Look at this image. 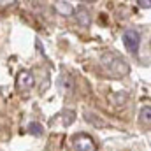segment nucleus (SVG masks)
<instances>
[{"label":"nucleus","instance_id":"f257e3e1","mask_svg":"<svg viewBox=\"0 0 151 151\" xmlns=\"http://www.w3.org/2000/svg\"><path fill=\"white\" fill-rule=\"evenodd\" d=\"M100 65L111 77H125L130 72L128 62L116 51H106L100 56Z\"/></svg>","mask_w":151,"mask_h":151},{"label":"nucleus","instance_id":"f03ea898","mask_svg":"<svg viewBox=\"0 0 151 151\" xmlns=\"http://www.w3.org/2000/svg\"><path fill=\"white\" fill-rule=\"evenodd\" d=\"M72 148L76 151H97V142L93 141V137L91 135H88V134H76L74 137H72Z\"/></svg>","mask_w":151,"mask_h":151},{"label":"nucleus","instance_id":"7ed1b4c3","mask_svg":"<svg viewBox=\"0 0 151 151\" xmlns=\"http://www.w3.org/2000/svg\"><path fill=\"white\" fill-rule=\"evenodd\" d=\"M34 84H35V77L32 74V70L23 69V70L18 72V76H16V88H18V91H21V93L30 91L34 88Z\"/></svg>","mask_w":151,"mask_h":151},{"label":"nucleus","instance_id":"20e7f679","mask_svg":"<svg viewBox=\"0 0 151 151\" xmlns=\"http://www.w3.org/2000/svg\"><path fill=\"white\" fill-rule=\"evenodd\" d=\"M123 44H125V47L128 49V53L137 55L139 46H141V34H139L137 30H134V28L125 30V34H123Z\"/></svg>","mask_w":151,"mask_h":151},{"label":"nucleus","instance_id":"39448f33","mask_svg":"<svg viewBox=\"0 0 151 151\" xmlns=\"http://www.w3.org/2000/svg\"><path fill=\"white\" fill-rule=\"evenodd\" d=\"M74 18H76V21H77V25L83 27V28H88V27L91 25V14H90V11H88L86 7L76 9Z\"/></svg>","mask_w":151,"mask_h":151},{"label":"nucleus","instance_id":"423d86ee","mask_svg":"<svg viewBox=\"0 0 151 151\" xmlns=\"http://www.w3.org/2000/svg\"><path fill=\"white\" fill-rule=\"evenodd\" d=\"M139 127L142 130H151V106H144L139 111Z\"/></svg>","mask_w":151,"mask_h":151},{"label":"nucleus","instance_id":"0eeeda50","mask_svg":"<svg viewBox=\"0 0 151 151\" xmlns=\"http://www.w3.org/2000/svg\"><path fill=\"white\" fill-rule=\"evenodd\" d=\"M55 11L62 16H72L76 12V7L72 5V2H67V0H60L55 4Z\"/></svg>","mask_w":151,"mask_h":151},{"label":"nucleus","instance_id":"6e6552de","mask_svg":"<svg viewBox=\"0 0 151 151\" xmlns=\"http://www.w3.org/2000/svg\"><path fill=\"white\" fill-rule=\"evenodd\" d=\"M60 84H62L63 93H70V91L74 90V79H72V76L63 74L62 76V79H60Z\"/></svg>","mask_w":151,"mask_h":151},{"label":"nucleus","instance_id":"1a4fd4ad","mask_svg":"<svg viewBox=\"0 0 151 151\" xmlns=\"http://www.w3.org/2000/svg\"><path fill=\"white\" fill-rule=\"evenodd\" d=\"M27 130H28V134H32V135H35V137H40V135L44 134V128H42V125H40V123H37V121H32V123H28Z\"/></svg>","mask_w":151,"mask_h":151},{"label":"nucleus","instance_id":"9d476101","mask_svg":"<svg viewBox=\"0 0 151 151\" xmlns=\"http://www.w3.org/2000/svg\"><path fill=\"white\" fill-rule=\"evenodd\" d=\"M62 116H65V119H63V125L65 127H69L70 123H74V119H76V114H74V111H62Z\"/></svg>","mask_w":151,"mask_h":151},{"label":"nucleus","instance_id":"9b49d317","mask_svg":"<svg viewBox=\"0 0 151 151\" xmlns=\"http://www.w3.org/2000/svg\"><path fill=\"white\" fill-rule=\"evenodd\" d=\"M137 5L141 9H150L151 7V0H137Z\"/></svg>","mask_w":151,"mask_h":151},{"label":"nucleus","instance_id":"f8f14e48","mask_svg":"<svg viewBox=\"0 0 151 151\" xmlns=\"http://www.w3.org/2000/svg\"><path fill=\"white\" fill-rule=\"evenodd\" d=\"M150 46H151V39H150Z\"/></svg>","mask_w":151,"mask_h":151}]
</instances>
